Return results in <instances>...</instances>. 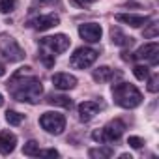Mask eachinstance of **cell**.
I'll return each mask as SVG.
<instances>
[{
	"instance_id": "cell-1",
	"label": "cell",
	"mask_w": 159,
	"mask_h": 159,
	"mask_svg": "<svg viewBox=\"0 0 159 159\" xmlns=\"http://www.w3.org/2000/svg\"><path fill=\"white\" fill-rule=\"evenodd\" d=\"M8 90L11 92V96L17 99V101H23V103H30V105H36L39 103L41 96H43V86H41V81L32 73V67L25 66L21 69H17L11 79L8 81Z\"/></svg>"
},
{
	"instance_id": "cell-2",
	"label": "cell",
	"mask_w": 159,
	"mask_h": 159,
	"mask_svg": "<svg viewBox=\"0 0 159 159\" xmlns=\"http://www.w3.org/2000/svg\"><path fill=\"white\" fill-rule=\"evenodd\" d=\"M112 98L114 103L122 109H135L142 103V94L135 84L129 83H120L112 86Z\"/></svg>"
},
{
	"instance_id": "cell-3",
	"label": "cell",
	"mask_w": 159,
	"mask_h": 159,
	"mask_svg": "<svg viewBox=\"0 0 159 159\" xmlns=\"http://www.w3.org/2000/svg\"><path fill=\"white\" fill-rule=\"evenodd\" d=\"M124 129H125V124L122 120H111L105 127L94 131L92 139L96 142H101V144H111V142H116L124 135Z\"/></svg>"
},
{
	"instance_id": "cell-4",
	"label": "cell",
	"mask_w": 159,
	"mask_h": 159,
	"mask_svg": "<svg viewBox=\"0 0 159 159\" xmlns=\"http://www.w3.org/2000/svg\"><path fill=\"white\" fill-rule=\"evenodd\" d=\"M0 56L6 62H19L25 58V51L21 49V45L11 36L2 34L0 36Z\"/></svg>"
},
{
	"instance_id": "cell-5",
	"label": "cell",
	"mask_w": 159,
	"mask_h": 159,
	"mask_svg": "<svg viewBox=\"0 0 159 159\" xmlns=\"http://www.w3.org/2000/svg\"><path fill=\"white\" fill-rule=\"evenodd\" d=\"M39 125L49 133V135H60L66 129V116L56 112V111H49L43 112L39 116Z\"/></svg>"
},
{
	"instance_id": "cell-6",
	"label": "cell",
	"mask_w": 159,
	"mask_h": 159,
	"mask_svg": "<svg viewBox=\"0 0 159 159\" xmlns=\"http://www.w3.org/2000/svg\"><path fill=\"white\" fill-rule=\"evenodd\" d=\"M98 51L96 49H90V47H79L71 58H69V66L75 67V69H86L90 67L96 60H98Z\"/></svg>"
},
{
	"instance_id": "cell-7",
	"label": "cell",
	"mask_w": 159,
	"mask_h": 159,
	"mask_svg": "<svg viewBox=\"0 0 159 159\" xmlns=\"http://www.w3.org/2000/svg\"><path fill=\"white\" fill-rule=\"evenodd\" d=\"M69 43L71 39L66 36V34H54V36H47V38H41L39 39V47L49 51L51 54H62L69 49Z\"/></svg>"
},
{
	"instance_id": "cell-8",
	"label": "cell",
	"mask_w": 159,
	"mask_h": 159,
	"mask_svg": "<svg viewBox=\"0 0 159 159\" xmlns=\"http://www.w3.org/2000/svg\"><path fill=\"white\" fill-rule=\"evenodd\" d=\"M133 56H135L137 60H148L152 66H155L157 60H159V43H155V41L146 43V45H142Z\"/></svg>"
},
{
	"instance_id": "cell-9",
	"label": "cell",
	"mask_w": 159,
	"mask_h": 159,
	"mask_svg": "<svg viewBox=\"0 0 159 159\" xmlns=\"http://www.w3.org/2000/svg\"><path fill=\"white\" fill-rule=\"evenodd\" d=\"M101 34H103V30L98 23H84L79 26V36L88 43H98L101 39Z\"/></svg>"
},
{
	"instance_id": "cell-10",
	"label": "cell",
	"mask_w": 159,
	"mask_h": 159,
	"mask_svg": "<svg viewBox=\"0 0 159 159\" xmlns=\"http://www.w3.org/2000/svg\"><path fill=\"white\" fill-rule=\"evenodd\" d=\"M28 25H30L32 28L39 30V32H45V30H49V28H52V26H58V25H60V17L54 15V13H47V15H39V17H36V19H30Z\"/></svg>"
},
{
	"instance_id": "cell-11",
	"label": "cell",
	"mask_w": 159,
	"mask_h": 159,
	"mask_svg": "<svg viewBox=\"0 0 159 159\" xmlns=\"http://www.w3.org/2000/svg\"><path fill=\"white\" fill-rule=\"evenodd\" d=\"M101 111V105L98 101H83L79 105V120L81 122H90L96 118V114Z\"/></svg>"
},
{
	"instance_id": "cell-12",
	"label": "cell",
	"mask_w": 159,
	"mask_h": 159,
	"mask_svg": "<svg viewBox=\"0 0 159 159\" xmlns=\"http://www.w3.org/2000/svg\"><path fill=\"white\" fill-rule=\"evenodd\" d=\"M51 81H52L54 88H58V90H71L77 86V79L69 73H54Z\"/></svg>"
},
{
	"instance_id": "cell-13",
	"label": "cell",
	"mask_w": 159,
	"mask_h": 159,
	"mask_svg": "<svg viewBox=\"0 0 159 159\" xmlns=\"http://www.w3.org/2000/svg\"><path fill=\"white\" fill-rule=\"evenodd\" d=\"M116 21L124 23V25H129L133 28H140V26H146L150 17L148 15H133V13H116Z\"/></svg>"
},
{
	"instance_id": "cell-14",
	"label": "cell",
	"mask_w": 159,
	"mask_h": 159,
	"mask_svg": "<svg viewBox=\"0 0 159 159\" xmlns=\"http://www.w3.org/2000/svg\"><path fill=\"white\" fill-rule=\"evenodd\" d=\"M15 144H17V137L11 131H8V129L0 131V153L10 155L15 150Z\"/></svg>"
},
{
	"instance_id": "cell-15",
	"label": "cell",
	"mask_w": 159,
	"mask_h": 159,
	"mask_svg": "<svg viewBox=\"0 0 159 159\" xmlns=\"http://www.w3.org/2000/svg\"><path fill=\"white\" fill-rule=\"evenodd\" d=\"M122 73H118V71H114V69H111L109 66H99L98 69H94V73H92V77H94V81L96 83H111V81H114V77H120Z\"/></svg>"
},
{
	"instance_id": "cell-16",
	"label": "cell",
	"mask_w": 159,
	"mask_h": 159,
	"mask_svg": "<svg viewBox=\"0 0 159 159\" xmlns=\"http://www.w3.org/2000/svg\"><path fill=\"white\" fill-rule=\"evenodd\" d=\"M111 39H112V43L114 45H120V47H127V45H133V38L131 36H125L120 28H116V26H112L111 28Z\"/></svg>"
},
{
	"instance_id": "cell-17",
	"label": "cell",
	"mask_w": 159,
	"mask_h": 159,
	"mask_svg": "<svg viewBox=\"0 0 159 159\" xmlns=\"http://www.w3.org/2000/svg\"><path fill=\"white\" fill-rule=\"evenodd\" d=\"M88 155L92 159H107V157H112L114 155V150L111 146H99V148H90L88 150Z\"/></svg>"
},
{
	"instance_id": "cell-18",
	"label": "cell",
	"mask_w": 159,
	"mask_h": 159,
	"mask_svg": "<svg viewBox=\"0 0 159 159\" xmlns=\"http://www.w3.org/2000/svg\"><path fill=\"white\" fill-rule=\"evenodd\" d=\"M51 105H56V107H64V109H71L73 107V101L67 98V96H49L47 99Z\"/></svg>"
},
{
	"instance_id": "cell-19",
	"label": "cell",
	"mask_w": 159,
	"mask_h": 159,
	"mask_svg": "<svg viewBox=\"0 0 159 159\" xmlns=\"http://www.w3.org/2000/svg\"><path fill=\"white\" fill-rule=\"evenodd\" d=\"M6 120H8L10 125H21L23 120H25V114H21L17 111H8L6 112Z\"/></svg>"
},
{
	"instance_id": "cell-20",
	"label": "cell",
	"mask_w": 159,
	"mask_h": 159,
	"mask_svg": "<svg viewBox=\"0 0 159 159\" xmlns=\"http://www.w3.org/2000/svg\"><path fill=\"white\" fill-rule=\"evenodd\" d=\"M38 152H39V144L36 140H28L23 146V153L28 155V157H38Z\"/></svg>"
},
{
	"instance_id": "cell-21",
	"label": "cell",
	"mask_w": 159,
	"mask_h": 159,
	"mask_svg": "<svg viewBox=\"0 0 159 159\" xmlns=\"http://www.w3.org/2000/svg\"><path fill=\"white\" fill-rule=\"evenodd\" d=\"M39 60L47 66V67H52L54 66V54H51L49 51H45V49H39Z\"/></svg>"
},
{
	"instance_id": "cell-22",
	"label": "cell",
	"mask_w": 159,
	"mask_h": 159,
	"mask_svg": "<svg viewBox=\"0 0 159 159\" xmlns=\"http://www.w3.org/2000/svg\"><path fill=\"white\" fill-rule=\"evenodd\" d=\"M133 73H135V77L139 79V81H146V79L150 77L148 66H135V67H133Z\"/></svg>"
},
{
	"instance_id": "cell-23",
	"label": "cell",
	"mask_w": 159,
	"mask_h": 159,
	"mask_svg": "<svg viewBox=\"0 0 159 159\" xmlns=\"http://www.w3.org/2000/svg\"><path fill=\"white\" fill-rule=\"evenodd\" d=\"M159 75H152V77H148V92H152V94H155L157 90H159Z\"/></svg>"
},
{
	"instance_id": "cell-24",
	"label": "cell",
	"mask_w": 159,
	"mask_h": 159,
	"mask_svg": "<svg viewBox=\"0 0 159 159\" xmlns=\"http://www.w3.org/2000/svg\"><path fill=\"white\" fill-rule=\"evenodd\" d=\"M15 8V0H0V11L2 13H10Z\"/></svg>"
},
{
	"instance_id": "cell-25",
	"label": "cell",
	"mask_w": 159,
	"mask_h": 159,
	"mask_svg": "<svg viewBox=\"0 0 159 159\" xmlns=\"http://www.w3.org/2000/svg\"><path fill=\"white\" fill-rule=\"evenodd\" d=\"M142 34H144V38H155V36L159 34V28H157L155 23H152V25H148V28H146Z\"/></svg>"
},
{
	"instance_id": "cell-26",
	"label": "cell",
	"mask_w": 159,
	"mask_h": 159,
	"mask_svg": "<svg viewBox=\"0 0 159 159\" xmlns=\"http://www.w3.org/2000/svg\"><path fill=\"white\" fill-rule=\"evenodd\" d=\"M127 144H129L131 148H137V150H139V148H142L144 140H142L140 137H129V139H127Z\"/></svg>"
},
{
	"instance_id": "cell-27",
	"label": "cell",
	"mask_w": 159,
	"mask_h": 159,
	"mask_svg": "<svg viewBox=\"0 0 159 159\" xmlns=\"http://www.w3.org/2000/svg\"><path fill=\"white\" fill-rule=\"evenodd\" d=\"M38 157H58V152L56 150H39Z\"/></svg>"
},
{
	"instance_id": "cell-28",
	"label": "cell",
	"mask_w": 159,
	"mask_h": 159,
	"mask_svg": "<svg viewBox=\"0 0 159 159\" xmlns=\"http://www.w3.org/2000/svg\"><path fill=\"white\" fill-rule=\"evenodd\" d=\"M92 2H96V0H73V4L81 6V8H84V6H90Z\"/></svg>"
},
{
	"instance_id": "cell-29",
	"label": "cell",
	"mask_w": 159,
	"mask_h": 159,
	"mask_svg": "<svg viewBox=\"0 0 159 159\" xmlns=\"http://www.w3.org/2000/svg\"><path fill=\"white\" fill-rule=\"evenodd\" d=\"M36 2H39V4H43V6H49V4H56L58 0H36Z\"/></svg>"
},
{
	"instance_id": "cell-30",
	"label": "cell",
	"mask_w": 159,
	"mask_h": 159,
	"mask_svg": "<svg viewBox=\"0 0 159 159\" xmlns=\"http://www.w3.org/2000/svg\"><path fill=\"white\" fill-rule=\"evenodd\" d=\"M4 73H6V66H4V64H2V62H0V77H2V75H4Z\"/></svg>"
},
{
	"instance_id": "cell-31",
	"label": "cell",
	"mask_w": 159,
	"mask_h": 159,
	"mask_svg": "<svg viewBox=\"0 0 159 159\" xmlns=\"http://www.w3.org/2000/svg\"><path fill=\"white\" fill-rule=\"evenodd\" d=\"M120 157H122V159H133V157H131V155H129V153H122V155H120Z\"/></svg>"
},
{
	"instance_id": "cell-32",
	"label": "cell",
	"mask_w": 159,
	"mask_h": 159,
	"mask_svg": "<svg viewBox=\"0 0 159 159\" xmlns=\"http://www.w3.org/2000/svg\"><path fill=\"white\" fill-rule=\"evenodd\" d=\"M2 105H4V96L0 94V107H2Z\"/></svg>"
}]
</instances>
